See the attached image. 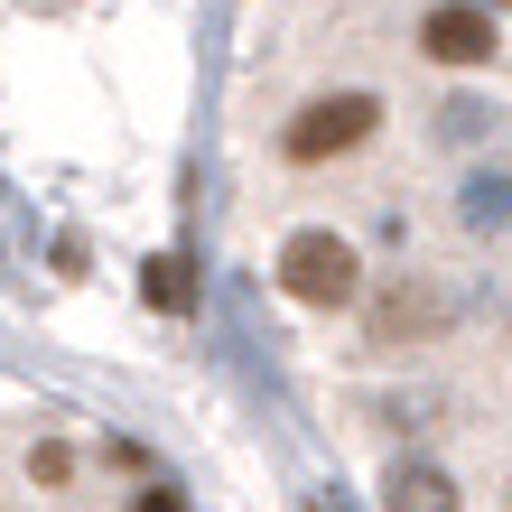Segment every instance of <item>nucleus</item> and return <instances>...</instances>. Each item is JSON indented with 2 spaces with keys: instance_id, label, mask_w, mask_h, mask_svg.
<instances>
[{
  "instance_id": "1",
  "label": "nucleus",
  "mask_w": 512,
  "mask_h": 512,
  "mask_svg": "<svg viewBox=\"0 0 512 512\" xmlns=\"http://www.w3.org/2000/svg\"><path fill=\"white\" fill-rule=\"evenodd\" d=\"M270 270H280V289L298 308H354V298H364V252H354L336 224H298Z\"/></svg>"
},
{
  "instance_id": "2",
  "label": "nucleus",
  "mask_w": 512,
  "mask_h": 512,
  "mask_svg": "<svg viewBox=\"0 0 512 512\" xmlns=\"http://www.w3.org/2000/svg\"><path fill=\"white\" fill-rule=\"evenodd\" d=\"M382 131V103L373 94H317V103H298L289 122H280V159L289 168H326V159H354Z\"/></svg>"
},
{
  "instance_id": "3",
  "label": "nucleus",
  "mask_w": 512,
  "mask_h": 512,
  "mask_svg": "<svg viewBox=\"0 0 512 512\" xmlns=\"http://www.w3.org/2000/svg\"><path fill=\"white\" fill-rule=\"evenodd\" d=\"M494 10L485 0H438L429 19H419V56H438V66H494Z\"/></svg>"
},
{
  "instance_id": "4",
  "label": "nucleus",
  "mask_w": 512,
  "mask_h": 512,
  "mask_svg": "<svg viewBox=\"0 0 512 512\" xmlns=\"http://www.w3.org/2000/svg\"><path fill=\"white\" fill-rule=\"evenodd\" d=\"M457 233H475V243H494V233H512V168H466L457 177Z\"/></svg>"
},
{
  "instance_id": "5",
  "label": "nucleus",
  "mask_w": 512,
  "mask_h": 512,
  "mask_svg": "<svg viewBox=\"0 0 512 512\" xmlns=\"http://www.w3.org/2000/svg\"><path fill=\"white\" fill-rule=\"evenodd\" d=\"M382 512H457V475L438 457H401L382 475Z\"/></svg>"
},
{
  "instance_id": "6",
  "label": "nucleus",
  "mask_w": 512,
  "mask_h": 512,
  "mask_svg": "<svg viewBox=\"0 0 512 512\" xmlns=\"http://www.w3.org/2000/svg\"><path fill=\"white\" fill-rule=\"evenodd\" d=\"M140 298H149L159 317H187V308H196V261H187V252H149V261H140Z\"/></svg>"
},
{
  "instance_id": "7",
  "label": "nucleus",
  "mask_w": 512,
  "mask_h": 512,
  "mask_svg": "<svg viewBox=\"0 0 512 512\" xmlns=\"http://www.w3.org/2000/svg\"><path fill=\"white\" fill-rule=\"evenodd\" d=\"M438 317H447V308H438L429 289H391V298H382V345H401L410 326H438Z\"/></svg>"
},
{
  "instance_id": "8",
  "label": "nucleus",
  "mask_w": 512,
  "mask_h": 512,
  "mask_svg": "<svg viewBox=\"0 0 512 512\" xmlns=\"http://www.w3.org/2000/svg\"><path fill=\"white\" fill-rule=\"evenodd\" d=\"M494 122H503L494 103H475V94H457V103L438 112V140H457V149H475V140H494Z\"/></svg>"
},
{
  "instance_id": "9",
  "label": "nucleus",
  "mask_w": 512,
  "mask_h": 512,
  "mask_svg": "<svg viewBox=\"0 0 512 512\" xmlns=\"http://www.w3.org/2000/svg\"><path fill=\"white\" fill-rule=\"evenodd\" d=\"M66 475H75L66 447H28V485H66Z\"/></svg>"
},
{
  "instance_id": "10",
  "label": "nucleus",
  "mask_w": 512,
  "mask_h": 512,
  "mask_svg": "<svg viewBox=\"0 0 512 512\" xmlns=\"http://www.w3.org/2000/svg\"><path fill=\"white\" fill-rule=\"evenodd\" d=\"M131 512H187V494H177V485H149V494H140Z\"/></svg>"
}]
</instances>
